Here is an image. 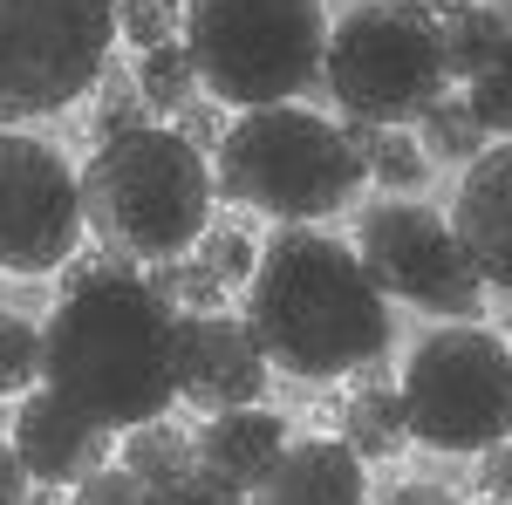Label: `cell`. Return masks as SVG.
Segmentation results:
<instances>
[{"label": "cell", "mask_w": 512, "mask_h": 505, "mask_svg": "<svg viewBox=\"0 0 512 505\" xmlns=\"http://www.w3.org/2000/svg\"><path fill=\"white\" fill-rule=\"evenodd\" d=\"M117 267H137V260H123V253H110V246H89V253H69V267L55 273V280H62V294H76V287H96V280H110Z\"/></svg>", "instance_id": "4dcf8cb0"}, {"label": "cell", "mask_w": 512, "mask_h": 505, "mask_svg": "<svg viewBox=\"0 0 512 505\" xmlns=\"http://www.w3.org/2000/svg\"><path fill=\"white\" fill-rule=\"evenodd\" d=\"M478 492H485L492 505H512V437L478 458Z\"/></svg>", "instance_id": "1f68e13d"}, {"label": "cell", "mask_w": 512, "mask_h": 505, "mask_svg": "<svg viewBox=\"0 0 512 505\" xmlns=\"http://www.w3.org/2000/svg\"><path fill=\"white\" fill-rule=\"evenodd\" d=\"M253 505H369V471L342 437H301L253 492Z\"/></svg>", "instance_id": "9a60e30c"}, {"label": "cell", "mask_w": 512, "mask_h": 505, "mask_svg": "<svg viewBox=\"0 0 512 505\" xmlns=\"http://www.w3.org/2000/svg\"><path fill=\"white\" fill-rule=\"evenodd\" d=\"M403 410L417 444L485 458L512 437V342L478 321L431 328L403 362Z\"/></svg>", "instance_id": "52a82bcc"}, {"label": "cell", "mask_w": 512, "mask_h": 505, "mask_svg": "<svg viewBox=\"0 0 512 505\" xmlns=\"http://www.w3.org/2000/svg\"><path fill=\"white\" fill-rule=\"evenodd\" d=\"M328 35L321 0H185V48L226 110H274L315 89Z\"/></svg>", "instance_id": "5b68a950"}, {"label": "cell", "mask_w": 512, "mask_h": 505, "mask_svg": "<svg viewBox=\"0 0 512 505\" xmlns=\"http://www.w3.org/2000/svg\"><path fill=\"white\" fill-rule=\"evenodd\" d=\"M14 451H21V465H28L35 485L76 492L89 471L117 465V430H103L89 410H76L69 396H55V389L41 383L14 410Z\"/></svg>", "instance_id": "7c38bea8"}, {"label": "cell", "mask_w": 512, "mask_h": 505, "mask_svg": "<svg viewBox=\"0 0 512 505\" xmlns=\"http://www.w3.org/2000/svg\"><path fill=\"white\" fill-rule=\"evenodd\" d=\"M158 505H253V499H246V492H226V485L205 478V471H185V478L158 485Z\"/></svg>", "instance_id": "f546056e"}, {"label": "cell", "mask_w": 512, "mask_h": 505, "mask_svg": "<svg viewBox=\"0 0 512 505\" xmlns=\"http://www.w3.org/2000/svg\"><path fill=\"white\" fill-rule=\"evenodd\" d=\"M82 219V178L41 137L0 130V273H62Z\"/></svg>", "instance_id": "30bf717a"}, {"label": "cell", "mask_w": 512, "mask_h": 505, "mask_svg": "<svg viewBox=\"0 0 512 505\" xmlns=\"http://www.w3.org/2000/svg\"><path fill=\"white\" fill-rule=\"evenodd\" d=\"M192 253L219 273L226 287H253V273H260V246L239 233V226H205V239H198Z\"/></svg>", "instance_id": "484cf974"}, {"label": "cell", "mask_w": 512, "mask_h": 505, "mask_svg": "<svg viewBox=\"0 0 512 505\" xmlns=\"http://www.w3.org/2000/svg\"><path fill=\"white\" fill-rule=\"evenodd\" d=\"M328 103L376 130H410L451 96V62H444V28L437 14L410 0H369L349 7L328 35L321 62Z\"/></svg>", "instance_id": "8992f818"}, {"label": "cell", "mask_w": 512, "mask_h": 505, "mask_svg": "<svg viewBox=\"0 0 512 505\" xmlns=\"http://www.w3.org/2000/svg\"><path fill=\"white\" fill-rule=\"evenodd\" d=\"M117 48V0H0V130L96 96Z\"/></svg>", "instance_id": "ba28073f"}, {"label": "cell", "mask_w": 512, "mask_h": 505, "mask_svg": "<svg viewBox=\"0 0 512 505\" xmlns=\"http://www.w3.org/2000/svg\"><path fill=\"white\" fill-rule=\"evenodd\" d=\"M144 123H151V103L137 96V76L110 55V69H103V82H96V144L130 137V130H144Z\"/></svg>", "instance_id": "603a6c76"}, {"label": "cell", "mask_w": 512, "mask_h": 505, "mask_svg": "<svg viewBox=\"0 0 512 505\" xmlns=\"http://www.w3.org/2000/svg\"><path fill=\"white\" fill-rule=\"evenodd\" d=\"M355 253H362L369 280L390 301H410V308L444 314V321H478L485 314V280H478L458 226L437 205H417V198L362 205Z\"/></svg>", "instance_id": "9c48e42d"}, {"label": "cell", "mask_w": 512, "mask_h": 505, "mask_svg": "<svg viewBox=\"0 0 512 505\" xmlns=\"http://www.w3.org/2000/svg\"><path fill=\"white\" fill-rule=\"evenodd\" d=\"M164 7H185V0H164Z\"/></svg>", "instance_id": "8d00e7d4"}, {"label": "cell", "mask_w": 512, "mask_h": 505, "mask_svg": "<svg viewBox=\"0 0 512 505\" xmlns=\"http://www.w3.org/2000/svg\"><path fill=\"white\" fill-rule=\"evenodd\" d=\"M41 389V328L28 314H0V396Z\"/></svg>", "instance_id": "cb8c5ba5"}, {"label": "cell", "mask_w": 512, "mask_h": 505, "mask_svg": "<svg viewBox=\"0 0 512 505\" xmlns=\"http://www.w3.org/2000/svg\"><path fill=\"white\" fill-rule=\"evenodd\" d=\"M212 185L219 198H239L280 226H315L349 198H362L369 171L349 151L342 123L301 103H274V110H239V123L212 157Z\"/></svg>", "instance_id": "277c9868"}, {"label": "cell", "mask_w": 512, "mask_h": 505, "mask_svg": "<svg viewBox=\"0 0 512 505\" xmlns=\"http://www.w3.org/2000/svg\"><path fill=\"white\" fill-rule=\"evenodd\" d=\"M506 21H512V0H506Z\"/></svg>", "instance_id": "74e56055"}, {"label": "cell", "mask_w": 512, "mask_h": 505, "mask_svg": "<svg viewBox=\"0 0 512 505\" xmlns=\"http://www.w3.org/2000/svg\"><path fill=\"white\" fill-rule=\"evenodd\" d=\"M41 383L89 410L103 430H137L178 403V308L117 267L96 287L62 294L41 328Z\"/></svg>", "instance_id": "6da1fadb"}, {"label": "cell", "mask_w": 512, "mask_h": 505, "mask_svg": "<svg viewBox=\"0 0 512 505\" xmlns=\"http://www.w3.org/2000/svg\"><path fill=\"white\" fill-rule=\"evenodd\" d=\"M267 349L246 314H178V396L205 417L246 410L267 396Z\"/></svg>", "instance_id": "8fae6325"}, {"label": "cell", "mask_w": 512, "mask_h": 505, "mask_svg": "<svg viewBox=\"0 0 512 505\" xmlns=\"http://www.w3.org/2000/svg\"><path fill=\"white\" fill-rule=\"evenodd\" d=\"M117 465H130L151 492L158 485H171V478H185V471H198V430L171 424V417H151V424L123 430L117 444Z\"/></svg>", "instance_id": "ac0fdd59"}, {"label": "cell", "mask_w": 512, "mask_h": 505, "mask_svg": "<svg viewBox=\"0 0 512 505\" xmlns=\"http://www.w3.org/2000/svg\"><path fill=\"white\" fill-rule=\"evenodd\" d=\"M21 505H69V499H62L55 485H35V492H21Z\"/></svg>", "instance_id": "e575fe53"}, {"label": "cell", "mask_w": 512, "mask_h": 505, "mask_svg": "<svg viewBox=\"0 0 512 505\" xmlns=\"http://www.w3.org/2000/svg\"><path fill=\"white\" fill-rule=\"evenodd\" d=\"M246 328L274 369L294 383H335L362 362L390 355V294L369 280L362 253L315 226H280L260 246V273L246 287Z\"/></svg>", "instance_id": "7a4b0ae2"}, {"label": "cell", "mask_w": 512, "mask_h": 505, "mask_svg": "<svg viewBox=\"0 0 512 505\" xmlns=\"http://www.w3.org/2000/svg\"><path fill=\"white\" fill-rule=\"evenodd\" d=\"M410 7H424V14H451V7H472V0H410Z\"/></svg>", "instance_id": "d590c367"}, {"label": "cell", "mask_w": 512, "mask_h": 505, "mask_svg": "<svg viewBox=\"0 0 512 505\" xmlns=\"http://www.w3.org/2000/svg\"><path fill=\"white\" fill-rule=\"evenodd\" d=\"M212 157L192 151L178 130L144 123L130 137L96 144L82 164V219L110 253L158 267V260H185L205 226H212Z\"/></svg>", "instance_id": "3957f363"}, {"label": "cell", "mask_w": 512, "mask_h": 505, "mask_svg": "<svg viewBox=\"0 0 512 505\" xmlns=\"http://www.w3.org/2000/svg\"><path fill=\"white\" fill-rule=\"evenodd\" d=\"M144 280H151L178 314H226V294H233L198 253H185V260H158V267H144Z\"/></svg>", "instance_id": "7402d4cb"}, {"label": "cell", "mask_w": 512, "mask_h": 505, "mask_svg": "<svg viewBox=\"0 0 512 505\" xmlns=\"http://www.w3.org/2000/svg\"><path fill=\"white\" fill-rule=\"evenodd\" d=\"M69 505H158V492H151L130 465H103V471H89V478L76 485Z\"/></svg>", "instance_id": "83f0119b"}, {"label": "cell", "mask_w": 512, "mask_h": 505, "mask_svg": "<svg viewBox=\"0 0 512 505\" xmlns=\"http://www.w3.org/2000/svg\"><path fill=\"white\" fill-rule=\"evenodd\" d=\"M335 437L349 444L362 465L403 458V444H410V410H403V389H390V383L349 389V403L335 410Z\"/></svg>", "instance_id": "2e32d148"}, {"label": "cell", "mask_w": 512, "mask_h": 505, "mask_svg": "<svg viewBox=\"0 0 512 505\" xmlns=\"http://www.w3.org/2000/svg\"><path fill=\"white\" fill-rule=\"evenodd\" d=\"M342 137H349V151L362 157V171L383 185V192H417L424 178H431V157H424V144L410 137V130H376V123H355L342 117Z\"/></svg>", "instance_id": "e0dca14e"}, {"label": "cell", "mask_w": 512, "mask_h": 505, "mask_svg": "<svg viewBox=\"0 0 512 505\" xmlns=\"http://www.w3.org/2000/svg\"><path fill=\"white\" fill-rule=\"evenodd\" d=\"M465 103H472V117L492 130V137H512V41L465 82Z\"/></svg>", "instance_id": "d4e9b609"}, {"label": "cell", "mask_w": 512, "mask_h": 505, "mask_svg": "<svg viewBox=\"0 0 512 505\" xmlns=\"http://www.w3.org/2000/svg\"><path fill=\"white\" fill-rule=\"evenodd\" d=\"M21 492H28V465L14 444H0V505H21Z\"/></svg>", "instance_id": "d6a6232c"}, {"label": "cell", "mask_w": 512, "mask_h": 505, "mask_svg": "<svg viewBox=\"0 0 512 505\" xmlns=\"http://www.w3.org/2000/svg\"><path fill=\"white\" fill-rule=\"evenodd\" d=\"M451 226H458V239H465L478 280L512 294V137L492 144V151L465 171Z\"/></svg>", "instance_id": "4fadbf2b"}, {"label": "cell", "mask_w": 512, "mask_h": 505, "mask_svg": "<svg viewBox=\"0 0 512 505\" xmlns=\"http://www.w3.org/2000/svg\"><path fill=\"white\" fill-rule=\"evenodd\" d=\"M417 144H424V157H431V164H451V171L465 164V171H472L478 157L492 151V130L472 117V103H465V96H444L431 117L417 123Z\"/></svg>", "instance_id": "ffe728a7"}, {"label": "cell", "mask_w": 512, "mask_h": 505, "mask_svg": "<svg viewBox=\"0 0 512 505\" xmlns=\"http://www.w3.org/2000/svg\"><path fill=\"white\" fill-rule=\"evenodd\" d=\"M198 89L205 82H198V62H192V48H185V35L151 48V55H137V96L151 103V117H178Z\"/></svg>", "instance_id": "44dd1931"}, {"label": "cell", "mask_w": 512, "mask_h": 505, "mask_svg": "<svg viewBox=\"0 0 512 505\" xmlns=\"http://www.w3.org/2000/svg\"><path fill=\"white\" fill-rule=\"evenodd\" d=\"M383 505H465L458 492H444V485H396Z\"/></svg>", "instance_id": "836d02e7"}, {"label": "cell", "mask_w": 512, "mask_h": 505, "mask_svg": "<svg viewBox=\"0 0 512 505\" xmlns=\"http://www.w3.org/2000/svg\"><path fill=\"white\" fill-rule=\"evenodd\" d=\"M437 28H444V62H451V82H472L478 69H485V62H492V55L512 41L506 7H485V0L437 14Z\"/></svg>", "instance_id": "d6986e66"}, {"label": "cell", "mask_w": 512, "mask_h": 505, "mask_svg": "<svg viewBox=\"0 0 512 505\" xmlns=\"http://www.w3.org/2000/svg\"><path fill=\"white\" fill-rule=\"evenodd\" d=\"M171 130H178V137H185V144H192V151H205V157H219V144H226V130H233V123H226V103H185V110H178V117H171Z\"/></svg>", "instance_id": "f1b7e54d"}, {"label": "cell", "mask_w": 512, "mask_h": 505, "mask_svg": "<svg viewBox=\"0 0 512 505\" xmlns=\"http://www.w3.org/2000/svg\"><path fill=\"white\" fill-rule=\"evenodd\" d=\"M117 41H130L137 55L178 41V7H164V0H117Z\"/></svg>", "instance_id": "4316f807"}, {"label": "cell", "mask_w": 512, "mask_h": 505, "mask_svg": "<svg viewBox=\"0 0 512 505\" xmlns=\"http://www.w3.org/2000/svg\"><path fill=\"white\" fill-rule=\"evenodd\" d=\"M287 424H280L274 410H260V403H246V410H219L212 424L198 430V471L205 478H219L226 492H260L274 465L287 458Z\"/></svg>", "instance_id": "5bb4252c"}]
</instances>
